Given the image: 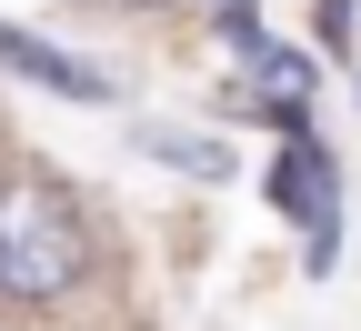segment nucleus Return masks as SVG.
I'll use <instances>...</instances> for the list:
<instances>
[{
  "label": "nucleus",
  "instance_id": "nucleus-1",
  "mask_svg": "<svg viewBox=\"0 0 361 331\" xmlns=\"http://www.w3.org/2000/svg\"><path fill=\"white\" fill-rule=\"evenodd\" d=\"M90 271V221L51 171H11L0 181V291L11 301H61Z\"/></svg>",
  "mask_w": 361,
  "mask_h": 331
},
{
  "label": "nucleus",
  "instance_id": "nucleus-2",
  "mask_svg": "<svg viewBox=\"0 0 361 331\" xmlns=\"http://www.w3.org/2000/svg\"><path fill=\"white\" fill-rule=\"evenodd\" d=\"M0 71H20V80H40V90H71V101H111V71H90V61L51 51V40L20 30V20H0Z\"/></svg>",
  "mask_w": 361,
  "mask_h": 331
},
{
  "label": "nucleus",
  "instance_id": "nucleus-3",
  "mask_svg": "<svg viewBox=\"0 0 361 331\" xmlns=\"http://www.w3.org/2000/svg\"><path fill=\"white\" fill-rule=\"evenodd\" d=\"M301 221H311V271H331V161H322V140H301L291 131V151H281V181H271Z\"/></svg>",
  "mask_w": 361,
  "mask_h": 331
},
{
  "label": "nucleus",
  "instance_id": "nucleus-4",
  "mask_svg": "<svg viewBox=\"0 0 361 331\" xmlns=\"http://www.w3.org/2000/svg\"><path fill=\"white\" fill-rule=\"evenodd\" d=\"M151 151H161V161H180V171H201V181L231 171V151H211V140H191V131H151Z\"/></svg>",
  "mask_w": 361,
  "mask_h": 331
},
{
  "label": "nucleus",
  "instance_id": "nucleus-5",
  "mask_svg": "<svg viewBox=\"0 0 361 331\" xmlns=\"http://www.w3.org/2000/svg\"><path fill=\"white\" fill-rule=\"evenodd\" d=\"M322 30H331V40L351 30V0H322Z\"/></svg>",
  "mask_w": 361,
  "mask_h": 331
}]
</instances>
